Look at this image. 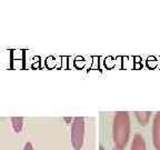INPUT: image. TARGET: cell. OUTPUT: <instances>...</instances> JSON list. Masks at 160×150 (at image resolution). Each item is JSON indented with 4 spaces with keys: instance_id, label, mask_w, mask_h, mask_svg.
<instances>
[{
    "instance_id": "cell-8",
    "label": "cell",
    "mask_w": 160,
    "mask_h": 150,
    "mask_svg": "<svg viewBox=\"0 0 160 150\" xmlns=\"http://www.w3.org/2000/svg\"><path fill=\"white\" fill-rule=\"evenodd\" d=\"M65 120L66 121H68V123H70V121H71L72 119H71V118H65Z\"/></svg>"
},
{
    "instance_id": "cell-1",
    "label": "cell",
    "mask_w": 160,
    "mask_h": 150,
    "mask_svg": "<svg viewBox=\"0 0 160 150\" xmlns=\"http://www.w3.org/2000/svg\"><path fill=\"white\" fill-rule=\"evenodd\" d=\"M112 136L116 148L123 149L130 136V117L127 111H118L113 117Z\"/></svg>"
},
{
    "instance_id": "cell-6",
    "label": "cell",
    "mask_w": 160,
    "mask_h": 150,
    "mask_svg": "<svg viewBox=\"0 0 160 150\" xmlns=\"http://www.w3.org/2000/svg\"><path fill=\"white\" fill-rule=\"evenodd\" d=\"M11 125L16 132H21L23 127V118L22 117H12L11 118Z\"/></svg>"
},
{
    "instance_id": "cell-5",
    "label": "cell",
    "mask_w": 160,
    "mask_h": 150,
    "mask_svg": "<svg viewBox=\"0 0 160 150\" xmlns=\"http://www.w3.org/2000/svg\"><path fill=\"white\" fill-rule=\"evenodd\" d=\"M136 113V118H137V120L139 121V123L141 126H146L148 122H149V119L150 117H151V112H149V111H137Z\"/></svg>"
},
{
    "instance_id": "cell-10",
    "label": "cell",
    "mask_w": 160,
    "mask_h": 150,
    "mask_svg": "<svg viewBox=\"0 0 160 150\" xmlns=\"http://www.w3.org/2000/svg\"><path fill=\"white\" fill-rule=\"evenodd\" d=\"M113 150H123V149H120V148H115Z\"/></svg>"
},
{
    "instance_id": "cell-4",
    "label": "cell",
    "mask_w": 160,
    "mask_h": 150,
    "mask_svg": "<svg viewBox=\"0 0 160 150\" xmlns=\"http://www.w3.org/2000/svg\"><path fill=\"white\" fill-rule=\"evenodd\" d=\"M130 150H147L146 149V142L145 139L141 135L137 133V135L133 136L132 142H131V147Z\"/></svg>"
},
{
    "instance_id": "cell-2",
    "label": "cell",
    "mask_w": 160,
    "mask_h": 150,
    "mask_svg": "<svg viewBox=\"0 0 160 150\" xmlns=\"http://www.w3.org/2000/svg\"><path fill=\"white\" fill-rule=\"evenodd\" d=\"M85 139V118L76 117L71 125V145L75 150H81Z\"/></svg>"
},
{
    "instance_id": "cell-9",
    "label": "cell",
    "mask_w": 160,
    "mask_h": 150,
    "mask_svg": "<svg viewBox=\"0 0 160 150\" xmlns=\"http://www.w3.org/2000/svg\"><path fill=\"white\" fill-rule=\"evenodd\" d=\"M99 150H105V149H103L102 146H100V147H99Z\"/></svg>"
},
{
    "instance_id": "cell-3",
    "label": "cell",
    "mask_w": 160,
    "mask_h": 150,
    "mask_svg": "<svg viewBox=\"0 0 160 150\" xmlns=\"http://www.w3.org/2000/svg\"><path fill=\"white\" fill-rule=\"evenodd\" d=\"M152 142L156 150H160V111L153 117L152 122Z\"/></svg>"
},
{
    "instance_id": "cell-7",
    "label": "cell",
    "mask_w": 160,
    "mask_h": 150,
    "mask_svg": "<svg viewBox=\"0 0 160 150\" xmlns=\"http://www.w3.org/2000/svg\"><path fill=\"white\" fill-rule=\"evenodd\" d=\"M23 150H33L32 143H31V142H26L25 146H23Z\"/></svg>"
}]
</instances>
